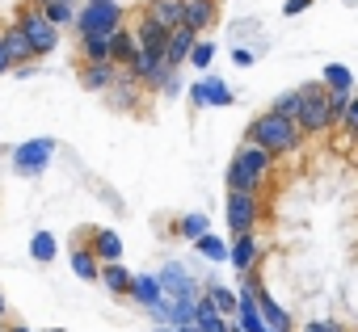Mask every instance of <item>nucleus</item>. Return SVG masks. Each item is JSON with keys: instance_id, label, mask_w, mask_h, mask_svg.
Returning <instances> with one entry per match:
<instances>
[{"instance_id": "nucleus-1", "label": "nucleus", "mask_w": 358, "mask_h": 332, "mask_svg": "<svg viewBox=\"0 0 358 332\" xmlns=\"http://www.w3.org/2000/svg\"><path fill=\"white\" fill-rule=\"evenodd\" d=\"M299 139H303V130H299V122H291V118H278V114H257L253 118V126H249V143H257V147H266L270 156H282V151H295L299 147Z\"/></svg>"}, {"instance_id": "nucleus-2", "label": "nucleus", "mask_w": 358, "mask_h": 332, "mask_svg": "<svg viewBox=\"0 0 358 332\" xmlns=\"http://www.w3.org/2000/svg\"><path fill=\"white\" fill-rule=\"evenodd\" d=\"M270 164H274V156H270L266 147L245 143V147L236 151V160L228 164V186L241 190V194H257V186H262L266 173H270Z\"/></svg>"}, {"instance_id": "nucleus-3", "label": "nucleus", "mask_w": 358, "mask_h": 332, "mask_svg": "<svg viewBox=\"0 0 358 332\" xmlns=\"http://www.w3.org/2000/svg\"><path fill=\"white\" fill-rule=\"evenodd\" d=\"M76 30L80 34H97V38H110L122 30V9L114 0H89V5L76 13Z\"/></svg>"}, {"instance_id": "nucleus-4", "label": "nucleus", "mask_w": 358, "mask_h": 332, "mask_svg": "<svg viewBox=\"0 0 358 332\" xmlns=\"http://www.w3.org/2000/svg\"><path fill=\"white\" fill-rule=\"evenodd\" d=\"M303 93V114H299V130L303 135H324L333 126V114H329V89L320 84H308L299 89Z\"/></svg>"}, {"instance_id": "nucleus-5", "label": "nucleus", "mask_w": 358, "mask_h": 332, "mask_svg": "<svg viewBox=\"0 0 358 332\" xmlns=\"http://www.w3.org/2000/svg\"><path fill=\"white\" fill-rule=\"evenodd\" d=\"M224 215H228V232H232V240H236V236H249V232L257 227V194H241V190H232V194L224 198Z\"/></svg>"}, {"instance_id": "nucleus-6", "label": "nucleus", "mask_w": 358, "mask_h": 332, "mask_svg": "<svg viewBox=\"0 0 358 332\" xmlns=\"http://www.w3.org/2000/svg\"><path fill=\"white\" fill-rule=\"evenodd\" d=\"M51 160H55V139H30L13 151V169L22 177H38V173H47Z\"/></svg>"}, {"instance_id": "nucleus-7", "label": "nucleus", "mask_w": 358, "mask_h": 332, "mask_svg": "<svg viewBox=\"0 0 358 332\" xmlns=\"http://www.w3.org/2000/svg\"><path fill=\"white\" fill-rule=\"evenodd\" d=\"M17 30L30 38V47H34V55H47V51H55V43H59V30L47 22V13L43 9H30V13H22V22H17Z\"/></svg>"}, {"instance_id": "nucleus-8", "label": "nucleus", "mask_w": 358, "mask_h": 332, "mask_svg": "<svg viewBox=\"0 0 358 332\" xmlns=\"http://www.w3.org/2000/svg\"><path fill=\"white\" fill-rule=\"evenodd\" d=\"M156 278H160L164 303H169V299H203V294H199V286H194V278H190L182 265H177V261H169V265H164Z\"/></svg>"}, {"instance_id": "nucleus-9", "label": "nucleus", "mask_w": 358, "mask_h": 332, "mask_svg": "<svg viewBox=\"0 0 358 332\" xmlns=\"http://www.w3.org/2000/svg\"><path fill=\"white\" fill-rule=\"evenodd\" d=\"M190 101L194 105H232V84L220 80V76H203L199 84H190Z\"/></svg>"}, {"instance_id": "nucleus-10", "label": "nucleus", "mask_w": 358, "mask_h": 332, "mask_svg": "<svg viewBox=\"0 0 358 332\" xmlns=\"http://www.w3.org/2000/svg\"><path fill=\"white\" fill-rule=\"evenodd\" d=\"M135 38H139V51L164 55V51H169V38H173V30H169V26H160V22H152V17H143V22L135 26Z\"/></svg>"}, {"instance_id": "nucleus-11", "label": "nucleus", "mask_w": 358, "mask_h": 332, "mask_svg": "<svg viewBox=\"0 0 358 332\" xmlns=\"http://www.w3.org/2000/svg\"><path fill=\"white\" fill-rule=\"evenodd\" d=\"M194 43H199V34L194 30H186V26H177L173 30V38H169V51H164V63L177 72L182 63H190V51H194Z\"/></svg>"}, {"instance_id": "nucleus-12", "label": "nucleus", "mask_w": 358, "mask_h": 332, "mask_svg": "<svg viewBox=\"0 0 358 332\" xmlns=\"http://www.w3.org/2000/svg\"><path fill=\"white\" fill-rule=\"evenodd\" d=\"M257 257H262V240L249 232V236H236L232 240V252H228V261L241 269V273H249L253 265H257Z\"/></svg>"}, {"instance_id": "nucleus-13", "label": "nucleus", "mask_w": 358, "mask_h": 332, "mask_svg": "<svg viewBox=\"0 0 358 332\" xmlns=\"http://www.w3.org/2000/svg\"><path fill=\"white\" fill-rule=\"evenodd\" d=\"M135 55H139V38H135V30H118V34H110V63H122V68H131L135 63Z\"/></svg>"}, {"instance_id": "nucleus-14", "label": "nucleus", "mask_w": 358, "mask_h": 332, "mask_svg": "<svg viewBox=\"0 0 358 332\" xmlns=\"http://www.w3.org/2000/svg\"><path fill=\"white\" fill-rule=\"evenodd\" d=\"M93 257L106 261V265L122 261V240H118V232H110V227H93Z\"/></svg>"}, {"instance_id": "nucleus-15", "label": "nucleus", "mask_w": 358, "mask_h": 332, "mask_svg": "<svg viewBox=\"0 0 358 332\" xmlns=\"http://www.w3.org/2000/svg\"><path fill=\"white\" fill-rule=\"evenodd\" d=\"M182 5H186V9H182V26H186V30L199 34V30L211 26V17H215V5H211V0H182Z\"/></svg>"}, {"instance_id": "nucleus-16", "label": "nucleus", "mask_w": 358, "mask_h": 332, "mask_svg": "<svg viewBox=\"0 0 358 332\" xmlns=\"http://www.w3.org/2000/svg\"><path fill=\"white\" fill-rule=\"evenodd\" d=\"M182 0H152V5H148V17L152 22H160V26H169V30H177V26H182Z\"/></svg>"}, {"instance_id": "nucleus-17", "label": "nucleus", "mask_w": 358, "mask_h": 332, "mask_svg": "<svg viewBox=\"0 0 358 332\" xmlns=\"http://www.w3.org/2000/svg\"><path fill=\"white\" fill-rule=\"evenodd\" d=\"M114 80H118V63H89L80 72L85 89H114Z\"/></svg>"}, {"instance_id": "nucleus-18", "label": "nucleus", "mask_w": 358, "mask_h": 332, "mask_svg": "<svg viewBox=\"0 0 358 332\" xmlns=\"http://www.w3.org/2000/svg\"><path fill=\"white\" fill-rule=\"evenodd\" d=\"M224 319H236V307H241V294L236 290H228V286H207V294H203Z\"/></svg>"}, {"instance_id": "nucleus-19", "label": "nucleus", "mask_w": 358, "mask_h": 332, "mask_svg": "<svg viewBox=\"0 0 358 332\" xmlns=\"http://www.w3.org/2000/svg\"><path fill=\"white\" fill-rule=\"evenodd\" d=\"M270 114L299 122V114H303V93H299V89H287V93H278V97H274V105H270Z\"/></svg>"}, {"instance_id": "nucleus-20", "label": "nucleus", "mask_w": 358, "mask_h": 332, "mask_svg": "<svg viewBox=\"0 0 358 332\" xmlns=\"http://www.w3.org/2000/svg\"><path fill=\"white\" fill-rule=\"evenodd\" d=\"M72 273H76L80 282H97V278H101V265H97L93 248H72Z\"/></svg>"}, {"instance_id": "nucleus-21", "label": "nucleus", "mask_w": 358, "mask_h": 332, "mask_svg": "<svg viewBox=\"0 0 358 332\" xmlns=\"http://www.w3.org/2000/svg\"><path fill=\"white\" fill-rule=\"evenodd\" d=\"M194 328H199V332H232V324H228V319H224V315H220V311L207 303V299H199V315H194Z\"/></svg>"}, {"instance_id": "nucleus-22", "label": "nucleus", "mask_w": 358, "mask_h": 332, "mask_svg": "<svg viewBox=\"0 0 358 332\" xmlns=\"http://www.w3.org/2000/svg\"><path fill=\"white\" fill-rule=\"evenodd\" d=\"M320 80H324L329 93H354V76H350V68H341V63H324Z\"/></svg>"}, {"instance_id": "nucleus-23", "label": "nucleus", "mask_w": 358, "mask_h": 332, "mask_svg": "<svg viewBox=\"0 0 358 332\" xmlns=\"http://www.w3.org/2000/svg\"><path fill=\"white\" fill-rule=\"evenodd\" d=\"M131 278H135V273H131L127 265H118V261H114V265H101V282H106V290H114V294H131Z\"/></svg>"}, {"instance_id": "nucleus-24", "label": "nucleus", "mask_w": 358, "mask_h": 332, "mask_svg": "<svg viewBox=\"0 0 358 332\" xmlns=\"http://www.w3.org/2000/svg\"><path fill=\"white\" fill-rule=\"evenodd\" d=\"M257 307H262V315H266V324H270L274 332H287V328H291V315H287V311L266 294V290H257Z\"/></svg>"}, {"instance_id": "nucleus-25", "label": "nucleus", "mask_w": 358, "mask_h": 332, "mask_svg": "<svg viewBox=\"0 0 358 332\" xmlns=\"http://www.w3.org/2000/svg\"><path fill=\"white\" fill-rule=\"evenodd\" d=\"M0 43H5V51H9V59L13 63H26L30 55H34V47H30V38L13 26V30H5V38H0Z\"/></svg>"}, {"instance_id": "nucleus-26", "label": "nucleus", "mask_w": 358, "mask_h": 332, "mask_svg": "<svg viewBox=\"0 0 358 332\" xmlns=\"http://www.w3.org/2000/svg\"><path fill=\"white\" fill-rule=\"evenodd\" d=\"M194 248H199V257H207V261H228V252H232V244H224V236H215V232H207L203 240H194Z\"/></svg>"}, {"instance_id": "nucleus-27", "label": "nucleus", "mask_w": 358, "mask_h": 332, "mask_svg": "<svg viewBox=\"0 0 358 332\" xmlns=\"http://www.w3.org/2000/svg\"><path fill=\"white\" fill-rule=\"evenodd\" d=\"M80 51L89 55V63H110V38H97V34H80Z\"/></svg>"}, {"instance_id": "nucleus-28", "label": "nucleus", "mask_w": 358, "mask_h": 332, "mask_svg": "<svg viewBox=\"0 0 358 332\" xmlns=\"http://www.w3.org/2000/svg\"><path fill=\"white\" fill-rule=\"evenodd\" d=\"M55 252H59L55 236H51V232H34V240H30V257L47 265V261H55Z\"/></svg>"}, {"instance_id": "nucleus-29", "label": "nucleus", "mask_w": 358, "mask_h": 332, "mask_svg": "<svg viewBox=\"0 0 358 332\" xmlns=\"http://www.w3.org/2000/svg\"><path fill=\"white\" fill-rule=\"evenodd\" d=\"M135 93H139V80H135L127 68H118V80H114V97H118V105H135Z\"/></svg>"}, {"instance_id": "nucleus-30", "label": "nucleus", "mask_w": 358, "mask_h": 332, "mask_svg": "<svg viewBox=\"0 0 358 332\" xmlns=\"http://www.w3.org/2000/svg\"><path fill=\"white\" fill-rule=\"evenodd\" d=\"M207 227H211V223H207V215H199V211L177 219V232H182L186 240H203V236H207Z\"/></svg>"}, {"instance_id": "nucleus-31", "label": "nucleus", "mask_w": 358, "mask_h": 332, "mask_svg": "<svg viewBox=\"0 0 358 332\" xmlns=\"http://www.w3.org/2000/svg\"><path fill=\"white\" fill-rule=\"evenodd\" d=\"M43 13H47V22L59 30V26H68V22H76V13H72V5L68 0H51V5H43Z\"/></svg>"}, {"instance_id": "nucleus-32", "label": "nucleus", "mask_w": 358, "mask_h": 332, "mask_svg": "<svg viewBox=\"0 0 358 332\" xmlns=\"http://www.w3.org/2000/svg\"><path fill=\"white\" fill-rule=\"evenodd\" d=\"M211 59H215V43H194V51H190V68H199V72H207L211 68Z\"/></svg>"}, {"instance_id": "nucleus-33", "label": "nucleus", "mask_w": 358, "mask_h": 332, "mask_svg": "<svg viewBox=\"0 0 358 332\" xmlns=\"http://www.w3.org/2000/svg\"><path fill=\"white\" fill-rule=\"evenodd\" d=\"M350 101H354V93H329V114H333V122H337V118H345Z\"/></svg>"}, {"instance_id": "nucleus-34", "label": "nucleus", "mask_w": 358, "mask_h": 332, "mask_svg": "<svg viewBox=\"0 0 358 332\" xmlns=\"http://www.w3.org/2000/svg\"><path fill=\"white\" fill-rule=\"evenodd\" d=\"M303 332H345V328H341L337 319H312V324H308Z\"/></svg>"}, {"instance_id": "nucleus-35", "label": "nucleus", "mask_w": 358, "mask_h": 332, "mask_svg": "<svg viewBox=\"0 0 358 332\" xmlns=\"http://www.w3.org/2000/svg\"><path fill=\"white\" fill-rule=\"evenodd\" d=\"M308 5H312V0H282V13H287V17H295V13H303Z\"/></svg>"}, {"instance_id": "nucleus-36", "label": "nucleus", "mask_w": 358, "mask_h": 332, "mask_svg": "<svg viewBox=\"0 0 358 332\" xmlns=\"http://www.w3.org/2000/svg\"><path fill=\"white\" fill-rule=\"evenodd\" d=\"M232 59H236L241 68H249V63H253V51H245V47H236V51H232Z\"/></svg>"}, {"instance_id": "nucleus-37", "label": "nucleus", "mask_w": 358, "mask_h": 332, "mask_svg": "<svg viewBox=\"0 0 358 332\" xmlns=\"http://www.w3.org/2000/svg\"><path fill=\"white\" fill-rule=\"evenodd\" d=\"M345 122H350V130H358V97L350 101V110H345Z\"/></svg>"}, {"instance_id": "nucleus-38", "label": "nucleus", "mask_w": 358, "mask_h": 332, "mask_svg": "<svg viewBox=\"0 0 358 332\" xmlns=\"http://www.w3.org/2000/svg\"><path fill=\"white\" fill-rule=\"evenodd\" d=\"M13 68V59H9V51H5V43H0V72H9Z\"/></svg>"}, {"instance_id": "nucleus-39", "label": "nucleus", "mask_w": 358, "mask_h": 332, "mask_svg": "<svg viewBox=\"0 0 358 332\" xmlns=\"http://www.w3.org/2000/svg\"><path fill=\"white\" fill-rule=\"evenodd\" d=\"M152 332H177V328H173V324H160V328H152Z\"/></svg>"}, {"instance_id": "nucleus-40", "label": "nucleus", "mask_w": 358, "mask_h": 332, "mask_svg": "<svg viewBox=\"0 0 358 332\" xmlns=\"http://www.w3.org/2000/svg\"><path fill=\"white\" fill-rule=\"evenodd\" d=\"M9 332H30V328H26V324H13V328H9Z\"/></svg>"}, {"instance_id": "nucleus-41", "label": "nucleus", "mask_w": 358, "mask_h": 332, "mask_svg": "<svg viewBox=\"0 0 358 332\" xmlns=\"http://www.w3.org/2000/svg\"><path fill=\"white\" fill-rule=\"evenodd\" d=\"M0 315H5V294H0Z\"/></svg>"}, {"instance_id": "nucleus-42", "label": "nucleus", "mask_w": 358, "mask_h": 332, "mask_svg": "<svg viewBox=\"0 0 358 332\" xmlns=\"http://www.w3.org/2000/svg\"><path fill=\"white\" fill-rule=\"evenodd\" d=\"M47 332H68V328H47Z\"/></svg>"}, {"instance_id": "nucleus-43", "label": "nucleus", "mask_w": 358, "mask_h": 332, "mask_svg": "<svg viewBox=\"0 0 358 332\" xmlns=\"http://www.w3.org/2000/svg\"><path fill=\"white\" fill-rule=\"evenodd\" d=\"M68 5H72V0H68Z\"/></svg>"}]
</instances>
